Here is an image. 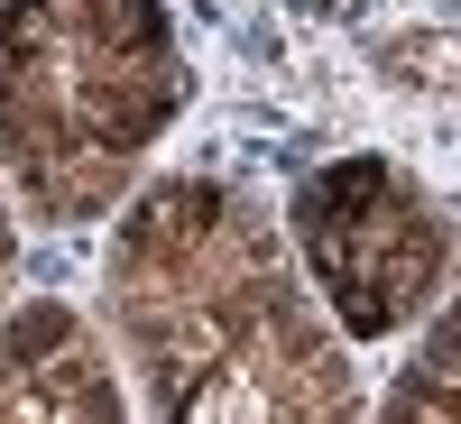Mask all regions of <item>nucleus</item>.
<instances>
[{
  "instance_id": "7ed1b4c3",
  "label": "nucleus",
  "mask_w": 461,
  "mask_h": 424,
  "mask_svg": "<svg viewBox=\"0 0 461 424\" xmlns=\"http://www.w3.org/2000/svg\"><path fill=\"white\" fill-rule=\"evenodd\" d=\"M286 240H295L314 295L332 304V323L351 341L406 332L452 277V221L434 212V194L397 158H369V148L332 158L295 185Z\"/></svg>"
},
{
  "instance_id": "20e7f679",
  "label": "nucleus",
  "mask_w": 461,
  "mask_h": 424,
  "mask_svg": "<svg viewBox=\"0 0 461 424\" xmlns=\"http://www.w3.org/2000/svg\"><path fill=\"white\" fill-rule=\"evenodd\" d=\"M0 424H130L121 369L65 295H19L0 314Z\"/></svg>"
},
{
  "instance_id": "423d86ee",
  "label": "nucleus",
  "mask_w": 461,
  "mask_h": 424,
  "mask_svg": "<svg viewBox=\"0 0 461 424\" xmlns=\"http://www.w3.org/2000/svg\"><path fill=\"white\" fill-rule=\"evenodd\" d=\"M10 277H19V212H10V194H0V295H10Z\"/></svg>"
},
{
  "instance_id": "f257e3e1",
  "label": "nucleus",
  "mask_w": 461,
  "mask_h": 424,
  "mask_svg": "<svg viewBox=\"0 0 461 424\" xmlns=\"http://www.w3.org/2000/svg\"><path fill=\"white\" fill-rule=\"evenodd\" d=\"M102 295L148 424H360V369L240 185L167 176L130 194Z\"/></svg>"
},
{
  "instance_id": "39448f33",
  "label": "nucleus",
  "mask_w": 461,
  "mask_h": 424,
  "mask_svg": "<svg viewBox=\"0 0 461 424\" xmlns=\"http://www.w3.org/2000/svg\"><path fill=\"white\" fill-rule=\"evenodd\" d=\"M378 424H461V295L434 314L425 351L397 369V388H388V406H378Z\"/></svg>"
},
{
  "instance_id": "f03ea898",
  "label": "nucleus",
  "mask_w": 461,
  "mask_h": 424,
  "mask_svg": "<svg viewBox=\"0 0 461 424\" xmlns=\"http://www.w3.org/2000/svg\"><path fill=\"white\" fill-rule=\"evenodd\" d=\"M176 111L167 0H0V176L37 221H102Z\"/></svg>"
}]
</instances>
